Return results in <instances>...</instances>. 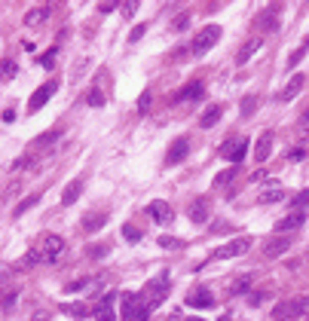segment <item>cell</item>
Returning <instances> with one entry per match:
<instances>
[{
	"instance_id": "f5cc1de1",
	"label": "cell",
	"mask_w": 309,
	"mask_h": 321,
	"mask_svg": "<svg viewBox=\"0 0 309 321\" xmlns=\"http://www.w3.org/2000/svg\"><path fill=\"white\" fill-rule=\"evenodd\" d=\"M303 306H306V312H309V297H303Z\"/></svg>"
},
{
	"instance_id": "2e32d148",
	"label": "cell",
	"mask_w": 309,
	"mask_h": 321,
	"mask_svg": "<svg viewBox=\"0 0 309 321\" xmlns=\"http://www.w3.org/2000/svg\"><path fill=\"white\" fill-rule=\"evenodd\" d=\"M254 21H257V28H264V31H273V28L279 24V3H270L267 9H260Z\"/></svg>"
},
{
	"instance_id": "f907efd6",
	"label": "cell",
	"mask_w": 309,
	"mask_h": 321,
	"mask_svg": "<svg viewBox=\"0 0 309 321\" xmlns=\"http://www.w3.org/2000/svg\"><path fill=\"white\" fill-rule=\"evenodd\" d=\"M31 321H49V315H46V312H37V315H34Z\"/></svg>"
},
{
	"instance_id": "9f6ffc18",
	"label": "cell",
	"mask_w": 309,
	"mask_h": 321,
	"mask_svg": "<svg viewBox=\"0 0 309 321\" xmlns=\"http://www.w3.org/2000/svg\"><path fill=\"white\" fill-rule=\"evenodd\" d=\"M306 214H309V211H306Z\"/></svg>"
},
{
	"instance_id": "9c48e42d",
	"label": "cell",
	"mask_w": 309,
	"mask_h": 321,
	"mask_svg": "<svg viewBox=\"0 0 309 321\" xmlns=\"http://www.w3.org/2000/svg\"><path fill=\"white\" fill-rule=\"evenodd\" d=\"M55 89H58V80H49V83H43V86H40V89L31 95V101H28V110H31V113H37V110H40V107H43V104L52 98V92H55Z\"/></svg>"
},
{
	"instance_id": "83f0119b",
	"label": "cell",
	"mask_w": 309,
	"mask_h": 321,
	"mask_svg": "<svg viewBox=\"0 0 309 321\" xmlns=\"http://www.w3.org/2000/svg\"><path fill=\"white\" fill-rule=\"evenodd\" d=\"M61 312H67L70 318H89V315H92V309H89L86 303H67Z\"/></svg>"
},
{
	"instance_id": "d4e9b609",
	"label": "cell",
	"mask_w": 309,
	"mask_h": 321,
	"mask_svg": "<svg viewBox=\"0 0 309 321\" xmlns=\"http://www.w3.org/2000/svg\"><path fill=\"white\" fill-rule=\"evenodd\" d=\"M58 138H61V132H58V129L43 132V135H37V138H34V150H49V147H52Z\"/></svg>"
},
{
	"instance_id": "277c9868",
	"label": "cell",
	"mask_w": 309,
	"mask_h": 321,
	"mask_svg": "<svg viewBox=\"0 0 309 321\" xmlns=\"http://www.w3.org/2000/svg\"><path fill=\"white\" fill-rule=\"evenodd\" d=\"M221 40V24H205L196 37H193V46H190V52L193 55H205L215 43Z\"/></svg>"
},
{
	"instance_id": "d6a6232c",
	"label": "cell",
	"mask_w": 309,
	"mask_h": 321,
	"mask_svg": "<svg viewBox=\"0 0 309 321\" xmlns=\"http://www.w3.org/2000/svg\"><path fill=\"white\" fill-rule=\"evenodd\" d=\"M107 251H110V245H89L86 248V257L89 260H101V257H107Z\"/></svg>"
},
{
	"instance_id": "4fadbf2b",
	"label": "cell",
	"mask_w": 309,
	"mask_h": 321,
	"mask_svg": "<svg viewBox=\"0 0 309 321\" xmlns=\"http://www.w3.org/2000/svg\"><path fill=\"white\" fill-rule=\"evenodd\" d=\"M187 306H193V309H211L215 306V294L208 288H196V291L187 294Z\"/></svg>"
},
{
	"instance_id": "4316f807",
	"label": "cell",
	"mask_w": 309,
	"mask_h": 321,
	"mask_svg": "<svg viewBox=\"0 0 309 321\" xmlns=\"http://www.w3.org/2000/svg\"><path fill=\"white\" fill-rule=\"evenodd\" d=\"M104 224H107V214H92V217H83V230H86V233H98Z\"/></svg>"
},
{
	"instance_id": "b9f144b4",
	"label": "cell",
	"mask_w": 309,
	"mask_h": 321,
	"mask_svg": "<svg viewBox=\"0 0 309 321\" xmlns=\"http://www.w3.org/2000/svg\"><path fill=\"white\" fill-rule=\"evenodd\" d=\"M291 205H294V208H297V211H300V208H303V205H309V190H303V193H297V196H294V199H291Z\"/></svg>"
},
{
	"instance_id": "8d00e7d4",
	"label": "cell",
	"mask_w": 309,
	"mask_h": 321,
	"mask_svg": "<svg viewBox=\"0 0 309 321\" xmlns=\"http://www.w3.org/2000/svg\"><path fill=\"white\" fill-rule=\"evenodd\" d=\"M55 55H58V46H52L49 52H43V55H40V64H43V67H52V64H55Z\"/></svg>"
},
{
	"instance_id": "7bdbcfd3",
	"label": "cell",
	"mask_w": 309,
	"mask_h": 321,
	"mask_svg": "<svg viewBox=\"0 0 309 321\" xmlns=\"http://www.w3.org/2000/svg\"><path fill=\"white\" fill-rule=\"evenodd\" d=\"M12 73H15V61H3L0 64V80H9Z\"/></svg>"
},
{
	"instance_id": "7402d4cb",
	"label": "cell",
	"mask_w": 309,
	"mask_h": 321,
	"mask_svg": "<svg viewBox=\"0 0 309 321\" xmlns=\"http://www.w3.org/2000/svg\"><path fill=\"white\" fill-rule=\"evenodd\" d=\"M260 46H264V40H257V37L245 40V43H242V49H239V55H236V64H245L254 52H260Z\"/></svg>"
},
{
	"instance_id": "ab89813d",
	"label": "cell",
	"mask_w": 309,
	"mask_h": 321,
	"mask_svg": "<svg viewBox=\"0 0 309 321\" xmlns=\"http://www.w3.org/2000/svg\"><path fill=\"white\" fill-rule=\"evenodd\" d=\"M190 24V12H181V15H175V21H172V28L175 31H184Z\"/></svg>"
},
{
	"instance_id": "8fae6325",
	"label": "cell",
	"mask_w": 309,
	"mask_h": 321,
	"mask_svg": "<svg viewBox=\"0 0 309 321\" xmlns=\"http://www.w3.org/2000/svg\"><path fill=\"white\" fill-rule=\"evenodd\" d=\"M147 214H150L156 224H162V227H169V224L175 220V214H172V205H169V202H162V199H153V202L147 205Z\"/></svg>"
},
{
	"instance_id": "836d02e7",
	"label": "cell",
	"mask_w": 309,
	"mask_h": 321,
	"mask_svg": "<svg viewBox=\"0 0 309 321\" xmlns=\"http://www.w3.org/2000/svg\"><path fill=\"white\" fill-rule=\"evenodd\" d=\"M15 300H18V288H9V291L3 294V300H0V306H3V312H9V309L15 306Z\"/></svg>"
},
{
	"instance_id": "cb8c5ba5",
	"label": "cell",
	"mask_w": 309,
	"mask_h": 321,
	"mask_svg": "<svg viewBox=\"0 0 309 321\" xmlns=\"http://www.w3.org/2000/svg\"><path fill=\"white\" fill-rule=\"evenodd\" d=\"M221 113H224V107H221V104H211V107H205V113L199 116V126H202V129H211V126H218Z\"/></svg>"
},
{
	"instance_id": "ffe728a7",
	"label": "cell",
	"mask_w": 309,
	"mask_h": 321,
	"mask_svg": "<svg viewBox=\"0 0 309 321\" xmlns=\"http://www.w3.org/2000/svg\"><path fill=\"white\" fill-rule=\"evenodd\" d=\"M279 199H285V190L273 181V184H267L264 190H260V196H257V202L260 205H273V202H279Z\"/></svg>"
},
{
	"instance_id": "484cf974",
	"label": "cell",
	"mask_w": 309,
	"mask_h": 321,
	"mask_svg": "<svg viewBox=\"0 0 309 321\" xmlns=\"http://www.w3.org/2000/svg\"><path fill=\"white\" fill-rule=\"evenodd\" d=\"M236 171H239V165H230V168H224V171H221V175H218V178L211 181V187H215V190H221V187H227V184H230V181L236 178Z\"/></svg>"
},
{
	"instance_id": "681fc988",
	"label": "cell",
	"mask_w": 309,
	"mask_h": 321,
	"mask_svg": "<svg viewBox=\"0 0 309 321\" xmlns=\"http://www.w3.org/2000/svg\"><path fill=\"white\" fill-rule=\"evenodd\" d=\"M3 119H6V122H12V119H15V110H12V107H9V110H3Z\"/></svg>"
},
{
	"instance_id": "74e56055",
	"label": "cell",
	"mask_w": 309,
	"mask_h": 321,
	"mask_svg": "<svg viewBox=\"0 0 309 321\" xmlns=\"http://www.w3.org/2000/svg\"><path fill=\"white\" fill-rule=\"evenodd\" d=\"M86 101H89V107H104V95H101V89H92Z\"/></svg>"
},
{
	"instance_id": "6da1fadb",
	"label": "cell",
	"mask_w": 309,
	"mask_h": 321,
	"mask_svg": "<svg viewBox=\"0 0 309 321\" xmlns=\"http://www.w3.org/2000/svg\"><path fill=\"white\" fill-rule=\"evenodd\" d=\"M123 321H150V306L141 300V294H123Z\"/></svg>"
},
{
	"instance_id": "ee69618b",
	"label": "cell",
	"mask_w": 309,
	"mask_h": 321,
	"mask_svg": "<svg viewBox=\"0 0 309 321\" xmlns=\"http://www.w3.org/2000/svg\"><path fill=\"white\" fill-rule=\"evenodd\" d=\"M150 101H153V95H150V92H144V95L138 98V113H147V107H150Z\"/></svg>"
},
{
	"instance_id": "1f68e13d",
	"label": "cell",
	"mask_w": 309,
	"mask_h": 321,
	"mask_svg": "<svg viewBox=\"0 0 309 321\" xmlns=\"http://www.w3.org/2000/svg\"><path fill=\"white\" fill-rule=\"evenodd\" d=\"M37 263H43V260H40V251H37V248H31V251L18 260V269H31V266H37Z\"/></svg>"
},
{
	"instance_id": "3957f363",
	"label": "cell",
	"mask_w": 309,
	"mask_h": 321,
	"mask_svg": "<svg viewBox=\"0 0 309 321\" xmlns=\"http://www.w3.org/2000/svg\"><path fill=\"white\" fill-rule=\"evenodd\" d=\"M165 297H169V276H165V273H162L159 279L147 282V288L141 291V300H144V303H147L150 309H153V306H159V303H162Z\"/></svg>"
},
{
	"instance_id": "bcb514c9",
	"label": "cell",
	"mask_w": 309,
	"mask_h": 321,
	"mask_svg": "<svg viewBox=\"0 0 309 321\" xmlns=\"http://www.w3.org/2000/svg\"><path fill=\"white\" fill-rule=\"evenodd\" d=\"M144 37V24H138V28H132V34H129V43H138Z\"/></svg>"
},
{
	"instance_id": "db71d44e",
	"label": "cell",
	"mask_w": 309,
	"mask_h": 321,
	"mask_svg": "<svg viewBox=\"0 0 309 321\" xmlns=\"http://www.w3.org/2000/svg\"><path fill=\"white\" fill-rule=\"evenodd\" d=\"M218 321H230V315H221V318H218Z\"/></svg>"
},
{
	"instance_id": "f546056e",
	"label": "cell",
	"mask_w": 309,
	"mask_h": 321,
	"mask_svg": "<svg viewBox=\"0 0 309 321\" xmlns=\"http://www.w3.org/2000/svg\"><path fill=\"white\" fill-rule=\"evenodd\" d=\"M37 202H40V193H31V196H25V199H21V202L15 205V211H12V214L18 217V214H25V211H31V208L37 205Z\"/></svg>"
},
{
	"instance_id": "7c38bea8",
	"label": "cell",
	"mask_w": 309,
	"mask_h": 321,
	"mask_svg": "<svg viewBox=\"0 0 309 321\" xmlns=\"http://www.w3.org/2000/svg\"><path fill=\"white\" fill-rule=\"evenodd\" d=\"M101 285H107V276L101 273V276H89V279H80V282H70L64 291L67 294H77V291H89V294H95Z\"/></svg>"
},
{
	"instance_id": "30bf717a",
	"label": "cell",
	"mask_w": 309,
	"mask_h": 321,
	"mask_svg": "<svg viewBox=\"0 0 309 321\" xmlns=\"http://www.w3.org/2000/svg\"><path fill=\"white\" fill-rule=\"evenodd\" d=\"M187 153H190V138H175L172 147H169V153H165V165H178V162H184Z\"/></svg>"
},
{
	"instance_id": "5b68a950",
	"label": "cell",
	"mask_w": 309,
	"mask_h": 321,
	"mask_svg": "<svg viewBox=\"0 0 309 321\" xmlns=\"http://www.w3.org/2000/svg\"><path fill=\"white\" fill-rule=\"evenodd\" d=\"M248 248H251V239H248V236H239V239H233V242L221 245V248L211 254V260H230V257H239V254H245Z\"/></svg>"
},
{
	"instance_id": "603a6c76",
	"label": "cell",
	"mask_w": 309,
	"mask_h": 321,
	"mask_svg": "<svg viewBox=\"0 0 309 321\" xmlns=\"http://www.w3.org/2000/svg\"><path fill=\"white\" fill-rule=\"evenodd\" d=\"M303 83H306V80H303L300 73H297V77H291V83H288V86H285L276 98H279V101H294V98H297V92L303 89Z\"/></svg>"
},
{
	"instance_id": "52a82bcc",
	"label": "cell",
	"mask_w": 309,
	"mask_h": 321,
	"mask_svg": "<svg viewBox=\"0 0 309 321\" xmlns=\"http://www.w3.org/2000/svg\"><path fill=\"white\" fill-rule=\"evenodd\" d=\"M248 153V138H227V144L221 147V156H227L233 165H239Z\"/></svg>"
},
{
	"instance_id": "f1b7e54d",
	"label": "cell",
	"mask_w": 309,
	"mask_h": 321,
	"mask_svg": "<svg viewBox=\"0 0 309 321\" xmlns=\"http://www.w3.org/2000/svg\"><path fill=\"white\" fill-rule=\"evenodd\" d=\"M46 15H49V6H40V9H31V12L25 15V24H31V28H34V24H43V21H46Z\"/></svg>"
},
{
	"instance_id": "e575fe53",
	"label": "cell",
	"mask_w": 309,
	"mask_h": 321,
	"mask_svg": "<svg viewBox=\"0 0 309 321\" xmlns=\"http://www.w3.org/2000/svg\"><path fill=\"white\" fill-rule=\"evenodd\" d=\"M248 285H251V279H248V276H242V279H236V282H233L230 294H233V297H236V294H245V291H248Z\"/></svg>"
},
{
	"instance_id": "60d3db41",
	"label": "cell",
	"mask_w": 309,
	"mask_h": 321,
	"mask_svg": "<svg viewBox=\"0 0 309 321\" xmlns=\"http://www.w3.org/2000/svg\"><path fill=\"white\" fill-rule=\"evenodd\" d=\"M306 52H309V43H303V46H300L297 52H291V58H288V64H291V67H297V61H300V58H303Z\"/></svg>"
},
{
	"instance_id": "ba28073f",
	"label": "cell",
	"mask_w": 309,
	"mask_h": 321,
	"mask_svg": "<svg viewBox=\"0 0 309 321\" xmlns=\"http://www.w3.org/2000/svg\"><path fill=\"white\" fill-rule=\"evenodd\" d=\"M92 315L98 321H113L116 318V291H107L101 300H98V306L92 309Z\"/></svg>"
},
{
	"instance_id": "e0dca14e",
	"label": "cell",
	"mask_w": 309,
	"mask_h": 321,
	"mask_svg": "<svg viewBox=\"0 0 309 321\" xmlns=\"http://www.w3.org/2000/svg\"><path fill=\"white\" fill-rule=\"evenodd\" d=\"M202 95H205V86L199 80H193V83H187V86H181L175 92V101H199Z\"/></svg>"
},
{
	"instance_id": "8992f818",
	"label": "cell",
	"mask_w": 309,
	"mask_h": 321,
	"mask_svg": "<svg viewBox=\"0 0 309 321\" xmlns=\"http://www.w3.org/2000/svg\"><path fill=\"white\" fill-rule=\"evenodd\" d=\"M303 312H306L303 300H282V303L273 306V318L276 321H294V318H300Z\"/></svg>"
},
{
	"instance_id": "f6af8a7d",
	"label": "cell",
	"mask_w": 309,
	"mask_h": 321,
	"mask_svg": "<svg viewBox=\"0 0 309 321\" xmlns=\"http://www.w3.org/2000/svg\"><path fill=\"white\" fill-rule=\"evenodd\" d=\"M120 9H123V15H126V18H132V15H135V9H138V3L126 0V3H120Z\"/></svg>"
},
{
	"instance_id": "6f0895ef",
	"label": "cell",
	"mask_w": 309,
	"mask_h": 321,
	"mask_svg": "<svg viewBox=\"0 0 309 321\" xmlns=\"http://www.w3.org/2000/svg\"><path fill=\"white\" fill-rule=\"evenodd\" d=\"M306 43H309V40H306Z\"/></svg>"
},
{
	"instance_id": "816d5d0a",
	"label": "cell",
	"mask_w": 309,
	"mask_h": 321,
	"mask_svg": "<svg viewBox=\"0 0 309 321\" xmlns=\"http://www.w3.org/2000/svg\"><path fill=\"white\" fill-rule=\"evenodd\" d=\"M303 122H309V104L303 107Z\"/></svg>"
},
{
	"instance_id": "d590c367",
	"label": "cell",
	"mask_w": 309,
	"mask_h": 321,
	"mask_svg": "<svg viewBox=\"0 0 309 321\" xmlns=\"http://www.w3.org/2000/svg\"><path fill=\"white\" fill-rule=\"evenodd\" d=\"M254 107H257V98L254 95H248V98H242V116L248 119L251 113H254Z\"/></svg>"
},
{
	"instance_id": "ac0fdd59",
	"label": "cell",
	"mask_w": 309,
	"mask_h": 321,
	"mask_svg": "<svg viewBox=\"0 0 309 321\" xmlns=\"http://www.w3.org/2000/svg\"><path fill=\"white\" fill-rule=\"evenodd\" d=\"M306 224V211H294V214H288V217H282L279 224H276V233L282 236V233H291V230H300Z\"/></svg>"
},
{
	"instance_id": "7dc6e473",
	"label": "cell",
	"mask_w": 309,
	"mask_h": 321,
	"mask_svg": "<svg viewBox=\"0 0 309 321\" xmlns=\"http://www.w3.org/2000/svg\"><path fill=\"white\" fill-rule=\"evenodd\" d=\"M264 300H267V294H264V291H260V294H251V297H248V303H251V306H260Z\"/></svg>"
},
{
	"instance_id": "4dcf8cb0",
	"label": "cell",
	"mask_w": 309,
	"mask_h": 321,
	"mask_svg": "<svg viewBox=\"0 0 309 321\" xmlns=\"http://www.w3.org/2000/svg\"><path fill=\"white\" fill-rule=\"evenodd\" d=\"M187 242L178 239V236H159V248H169V251H181Z\"/></svg>"
},
{
	"instance_id": "7a4b0ae2",
	"label": "cell",
	"mask_w": 309,
	"mask_h": 321,
	"mask_svg": "<svg viewBox=\"0 0 309 321\" xmlns=\"http://www.w3.org/2000/svg\"><path fill=\"white\" fill-rule=\"evenodd\" d=\"M37 251H40V260H43V263H55V260L64 254V239L55 236V233H46V236H40Z\"/></svg>"
},
{
	"instance_id": "5bb4252c",
	"label": "cell",
	"mask_w": 309,
	"mask_h": 321,
	"mask_svg": "<svg viewBox=\"0 0 309 321\" xmlns=\"http://www.w3.org/2000/svg\"><path fill=\"white\" fill-rule=\"evenodd\" d=\"M187 214H190V220H193V224H205V220H208V214H211V202H208L205 196H199V199H193V202H190V211H187Z\"/></svg>"
},
{
	"instance_id": "d6986e66",
	"label": "cell",
	"mask_w": 309,
	"mask_h": 321,
	"mask_svg": "<svg viewBox=\"0 0 309 321\" xmlns=\"http://www.w3.org/2000/svg\"><path fill=\"white\" fill-rule=\"evenodd\" d=\"M270 153H273V132H264V135L257 138V144H254V159H257V165L267 162Z\"/></svg>"
},
{
	"instance_id": "44dd1931",
	"label": "cell",
	"mask_w": 309,
	"mask_h": 321,
	"mask_svg": "<svg viewBox=\"0 0 309 321\" xmlns=\"http://www.w3.org/2000/svg\"><path fill=\"white\" fill-rule=\"evenodd\" d=\"M80 193H83V178H74V181L61 190V205H74V202L80 199Z\"/></svg>"
},
{
	"instance_id": "c3c4849f",
	"label": "cell",
	"mask_w": 309,
	"mask_h": 321,
	"mask_svg": "<svg viewBox=\"0 0 309 321\" xmlns=\"http://www.w3.org/2000/svg\"><path fill=\"white\" fill-rule=\"evenodd\" d=\"M116 9V3H98V12H113Z\"/></svg>"
},
{
	"instance_id": "9a60e30c",
	"label": "cell",
	"mask_w": 309,
	"mask_h": 321,
	"mask_svg": "<svg viewBox=\"0 0 309 321\" xmlns=\"http://www.w3.org/2000/svg\"><path fill=\"white\" fill-rule=\"evenodd\" d=\"M288 248H291V239H288V236H276V239H270V242L264 245V257H267V260H276V257H282Z\"/></svg>"
},
{
	"instance_id": "11a10c76",
	"label": "cell",
	"mask_w": 309,
	"mask_h": 321,
	"mask_svg": "<svg viewBox=\"0 0 309 321\" xmlns=\"http://www.w3.org/2000/svg\"><path fill=\"white\" fill-rule=\"evenodd\" d=\"M184 321H202V318H184Z\"/></svg>"
},
{
	"instance_id": "f35d334b",
	"label": "cell",
	"mask_w": 309,
	"mask_h": 321,
	"mask_svg": "<svg viewBox=\"0 0 309 321\" xmlns=\"http://www.w3.org/2000/svg\"><path fill=\"white\" fill-rule=\"evenodd\" d=\"M123 236H126L129 242H138V239H141V230H138L135 224H126V227H123Z\"/></svg>"
}]
</instances>
